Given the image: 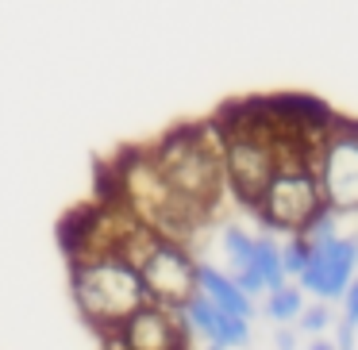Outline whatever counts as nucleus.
<instances>
[{"label":"nucleus","mask_w":358,"mask_h":350,"mask_svg":"<svg viewBox=\"0 0 358 350\" xmlns=\"http://www.w3.org/2000/svg\"><path fill=\"white\" fill-rule=\"evenodd\" d=\"M73 300L85 312L89 323L116 331L131 312L150 304V293L139 270L124 254L96 250V254H78V262H73Z\"/></svg>","instance_id":"f257e3e1"},{"label":"nucleus","mask_w":358,"mask_h":350,"mask_svg":"<svg viewBox=\"0 0 358 350\" xmlns=\"http://www.w3.org/2000/svg\"><path fill=\"white\" fill-rule=\"evenodd\" d=\"M155 170H158V177L166 181V189H170V193L193 212H201L204 204L216 196L220 162H216V154H212L208 143H204L196 131L173 135V139L158 150Z\"/></svg>","instance_id":"f03ea898"},{"label":"nucleus","mask_w":358,"mask_h":350,"mask_svg":"<svg viewBox=\"0 0 358 350\" xmlns=\"http://www.w3.org/2000/svg\"><path fill=\"white\" fill-rule=\"evenodd\" d=\"M266 224L270 227H285V231H301L320 216V185L308 177L304 170H289L278 162L270 185L258 196Z\"/></svg>","instance_id":"7ed1b4c3"},{"label":"nucleus","mask_w":358,"mask_h":350,"mask_svg":"<svg viewBox=\"0 0 358 350\" xmlns=\"http://www.w3.org/2000/svg\"><path fill=\"white\" fill-rule=\"evenodd\" d=\"M224 166H227V177H231L235 193L243 200L258 204L262 189L270 185L273 170H278V154H273V143L266 135H258L255 127H239L231 131L224 150Z\"/></svg>","instance_id":"20e7f679"},{"label":"nucleus","mask_w":358,"mask_h":350,"mask_svg":"<svg viewBox=\"0 0 358 350\" xmlns=\"http://www.w3.org/2000/svg\"><path fill=\"white\" fill-rule=\"evenodd\" d=\"M355 262H358V239H335L331 235V239L312 242V254L296 277H301L304 289L320 293L324 300H335V296L347 293Z\"/></svg>","instance_id":"39448f33"},{"label":"nucleus","mask_w":358,"mask_h":350,"mask_svg":"<svg viewBox=\"0 0 358 350\" xmlns=\"http://www.w3.org/2000/svg\"><path fill=\"white\" fill-rule=\"evenodd\" d=\"M116 339L124 350H181L185 347V331H181V316L162 304H143L139 312L116 327Z\"/></svg>","instance_id":"423d86ee"},{"label":"nucleus","mask_w":358,"mask_h":350,"mask_svg":"<svg viewBox=\"0 0 358 350\" xmlns=\"http://www.w3.org/2000/svg\"><path fill=\"white\" fill-rule=\"evenodd\" d=\"M324 181L339 208L358 204V131H343L331 143V150L324 158Z\"/></svg>","instance_id":"0eeeda50"},{"label":"nucleus","mask_w":358,"mask_h":350,"mask_svg":"<svg viewBox=\"0 0 358 350\" xmlns=\"http://www.w3.org/2000/svg\"><path fill=\"white\" fill-rule=\"evenodd\" d=\"M196 289H201V293L208 296L216 308L231 312V316H239V319H250V316H255V304H250V296L243 293V289L235 285L231 277H224L220 270H212V265H196Z\"/></svg>","instance_id":"6e6552de"},{"label":"nucleus","mask_w":358,"mask_h":350,"mask_svg":"<svg viewBox=\"0 0 358 350\" xmlns=\"http://www.w3.org/2000/svg\"><path fill=\"white\" fill-rule=\"evenodd\" d=\"M255 270L262 273V285H266V289H281V285H285V265H281V247L270 239V235L255 239Z\"/></svg>","instance_id":"1a4fd4ad"},{"label":"nucleus","mask_w":358,"mask_h":350,"mask_svg":"<svg viewBox=\"0 0 358 350\" xmlns=\"http://www.w3.org/2000/svg\"><path fill=\"white\" fill-rule=\"evenodd\" d=\"M224 247H227V254H231L235 273L255 270V239H250L243 227H227V231H224Z\"/></svg>","instance_id":"9d476101"},{"label":"nucleus","mask_w":358,"mask_h":350,"mask_svg":"<svg viewBox=\"0 0 358 350\" xmlns=\"http://www.w3.org/2000/svg\"><path fill=\"white\" fill-rule=\"evenodd\" d=\"M266 316L285 323V319H296L301 316V293L293 285H281V289H270V300H266Z\"/></svg>","instance_id":"9b49d317"},{"label":"nucleus","mask_w":358,"mask_h":350,"mask_svg":"<svg viewBox=\"0 0 358 350\" xmlns=\"http://www.w3.org/2000/svg\"><path fill=\"white\" fill-rule=\"evenodd\" d=\"M308 254H312V242L304 239V235H296V239L281 250V265H285V273H301L304 262H308Z\"/></svg>","instance_id":"f8f14e48"},{"label":"nucleus","mask_w":358,"mask_h":350,"mask_svg":"<svg viewBox=\"0 0 358 350\" xmlns=\"http://www.w3.org/2000/svg\"><path fill=\"white\" fill-rule=\"evenodd\" d=\"M327 323H331V312H327L324 304H316V308L301 312V327H304V331H324Z\"/></svg>","instance_id":"ddd939ff"},{"label":"nucleus","mask_w":358,"mask_h":350,"mask_svg":"<svg viewBox=\"0 0 358 350\" xmlns=\"http://www.w3.org/2000/svg\"><path fill=\"white\" fill-rule=\"evenodd\" d=\"M343 300H347V323H358V281H350V285H347Z\"/></svg>","instance_id":"4468645a"},{"label":"nucleus","mask_w":358,"mask_h":350,"mask_svg":"<svg viewBox=\"0 0 358 350\" xmlns=\"http://www.w3.org/2000/svg\"><path fill=\"white\" fill-rule=\"evenodd\" d=\"M335 350H355V323H347V319L339 323V347Z\"/></svg>","instance_id":"2eb2a0df"},{"label":"nucleus","mask_w":358,"mask_h":350,"mask_svg":"<svg viewBox=\"0 0 358 350\" xmlns=\"http://www.w3.org/2000/svg\"><path fill=\"white\" fill-rule=\"evenodd\" d=\"M278 350H296V347H293V335H289V331L278 335Z\"/></svg>","instance_id":"dca6fc26"},{"label":"nucleus","mask_w":358,"mask_h":350,"mask_svg":"<svg viewBox=\"0 0 358 350\" xmlns=\"http://www.w3.org/2000/svg\"><path fill=\"white\" fill-rule=\"evenodd\" d=\"M308 350H335V342H324V339H320V342H312Z\"/></svg>","instance_id":"f3484780"},{"label":"nucleus","mask_w":358,"mask_h":350,"mask_svg":"<svg viewBox=\"0 0 358 350\" xmlns=\"http://www.w3.org/2000/svg\"><path fill=\"white\" fill-rule=\"evenodd\" d=\"M208 350H227V347H216V342H212V347H208Z\"/></svg>","instance_id":"a211bd4d"},{"label":"nucleus","mask_w":358,"mask_h":350,"mask_svg":"<svg viewBox=\"0 0 358 350\" xmlns=\"http://www.w3.org/2000/svg\"><path fill=\"white\" fill-rule=\"evenodd\" d=\"M355 327H358V323H355Z\"/></svg>","instance_id":"6ab92c4d"}]
</instances>
